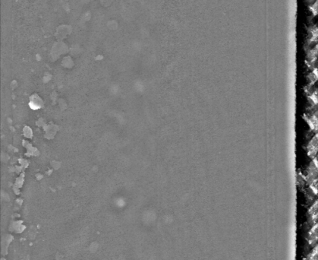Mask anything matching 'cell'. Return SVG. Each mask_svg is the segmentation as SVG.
<instances>
[{"label":"cell","mask_w":318,"mask_h":260,"mask_svg":"<svg viewBox=\"0 0 318 260\" xmlns=\"http://www.w3.org/2000/svg\"><path fill=\"white\" fill-rule=\"evenodd\" d=\"M317 134L314 135V137L311 139L307 145V152L308 156L311 159L317 158Z\"/></svg>","instance_id":"cell-1"},{"label":"cell","mask_w":318,"mask_h":260,"mask_svg":"<svg viewBox=\"0 0 318 260\" xmlns=\"http://www.w3.org/2000/svg\"><path fill=\"white\" fill-rule=\"evenodd\" d=\"M309 214L311 215V218L312 220H314V221L316 222V220H317V202H314L312 205L311 208H310Z\"/></svg>","instance_id":"cell-2"},{"label":"cell","mask_w":318,"mask_h":260,"mask_svg":"<svg viewBox=\"0 0 318 260\" xmlns=\"http://www.w3.org/2000/svg\"><path fill=\"white\" fill-rule=\"evenodd\" d=\"M317 226H314V228L311 230V233L309 235V239H310V244L311 243H315L317 240Z\"/></svg>","instance_id":"cell-3"},{"label":"cell","mask_w":318,"mask_h":260,"mask_svg":"<svg viewBox=\"0 0 318 260\" xmlns=\"http://www.w3.org/2000/svg\"><path fill=\"white\" fill-rule=\"evenodd\" d=\"M308 260H317V251H316V250H314V253L310 256Z\"/></svg>","instance_id":"cell-4"}]
</instances>
